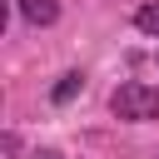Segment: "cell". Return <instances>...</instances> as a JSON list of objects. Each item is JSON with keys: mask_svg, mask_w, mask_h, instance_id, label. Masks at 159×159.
Wrapping results in <instances>:
<instances>
[{"mask_svg": "<svg viewBox=\"0 0 159 159\" xmlns=\"http://www.w3.org/2000/svg\"><path fill=\"white\" fill-rule=\"evenodd\" d=\"M80 84H84V75H80V70H70V75H60V84H55V94H50V99H55V104H70V99L80 94Z\"/></svg>", "mask_w": 159, "mask_h": 159, "instance_id": "obj_3", "label": "cell"}, {"mask_svg": "<svg viewBox=\"0 0 159 159\" xmlns=\"http://www.w3.org/2000/svg\"><path fill=\"white\" fill-rule=\"evenodd\" d=\"M134 25H139L144 35H159V5H144V10L134 15Z\"/></svg>", "mask_w": 159, "mask_h": 159, "instance_id": "obj_4", "label": "cell"}, {"mask_svg": "<svg viewBox=\"0 0 159 159\" xmlns=\"http://www.w3.org/2000/svg\"><path fill=\"white\" fill-rule=\"evenodd\" d=\"M109 109H114L119 119H159V89L129 80V84H119V89L109 94Z\"/></svg>", "mask_w": 159, "mask_h": 159, "instance_id": "obj_1", "label": "cell"}, {"mask_svg": "<svg viewBox=\"0 0 159 159\" xmlns=\"http://www.w3.org/2000/svg\"><path fill=\"white\" fill-rule=\"evenodd\" d=\"M20 15H25L30 25H55L60 5H55V0H20Z\"/></svg>", "mask_w": 159, "mask_h": 159, "instance_id": "obj_2", "label": "cell"}]
</instances>
